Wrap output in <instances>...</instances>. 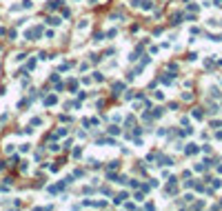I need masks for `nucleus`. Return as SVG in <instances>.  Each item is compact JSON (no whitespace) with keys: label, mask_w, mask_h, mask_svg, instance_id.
<instances>
[{"label":"nucleus","mask_w":222,"mask_h":211,"mask_svg":"<svg viewBox=\"0 0 222 211\" xmlns=\"http://www.w3.org/2000/svg\"><path fill=\"white\" fill-rule=\"evenodd\" d=\"M45 104H47V107H53V104H58V96H47V98H45Z\"/></svg>","instance_id":"1"},{"label":"nucleus","mask_w":222,"mask_h":211,"mask_svg":"<svg viewBox=\"0 0 222 211\" xmlns=\"http://www.w3.org/2000/svg\"><path fill=\"white\" fill-rule=\"evenodd\" d=\"M64 2H62V0H51V2H49L47 7H49V9H51V11H56V9H60V7H62Z\"/></svg>","instance_id":"2"},{"label":"nucleus","mask_w":222,"mask_h":211,"mask_svg":"<svg viewBox=\"0 0 222 211\" xmlns=\"http://www.w3.org/2000/svg\"><path fill=\"white\" fill-rule=\"evenodd\" d=\"M87 27H89V18H82V20H80V25H78V31H84Z\"/></svg>","instance_id":"3"},{"label":"nucleus","mask_w":222,"mask_h":211,"mask_svg":"<svg viewBox=\"0 0 222 211\" xmlns=\"http://www.w3.org/2000/svg\"><path fill=\"white\" fill-rule=\"evenodd\" d=\"M47 22H49V25H51V27H60V25H62V20H60L58 16H56V18H49V20H47Z\"/></svg>","instance_id":"4"},{"label":"nucleus","mask_w":222,"mask_h":211,"mask_svg":"<svg viewBox=\"0 0 222 211\" xmlns=\"http://www.w3.org/2000/svg\"><path fill=\"white\" fill-rule=\"evenodd\" d=\"M22 9H27V11L33 9V2H31V0H22Z\"/></svg>","instance_id":"5"},{"label":"nucleus","mask_w":222,"mask_h":211,"mask_svg":"<svg viewBox=\"0 0 222 211\" xmlns=\"http://www.w3.org/2000/svg\"><path fill=\"white\" fill-rule=\"evenodd\" d=\"M107 131H109V133H111V136H118V133H120V129H118V127H116V124H111V127H109V129H107Z\"/></svg>","instance_id":"6"},{"label":"nucleus","mask_w":222,"mask_h":211,"mask_svg":"<svg viewBox=\"0 0 222 211\" xmlns=\"http://www.w3.org/2000/svg\"><path fill=\"white\" fill-rule=\"evenodd\" d=\"M94 80H96V82H102V80H104V76L100 73V71H96V73H94Z\"/></svg>","instance_id":"7"},{"label":"nucleus","mask_w":222,"mask_h":211,"mask_svg":"<svg viewBox=\"0 0 222 211\" xmlns=\"http://www.w3.org/2000/svg\"><path fill=\"white\" fill-rule=\"evenodd\" d=\"M25 58H27V56H25V53H16V56H13V60H16V62H22Z\"/></svg>","instance_id":"8"},{"label":"nucleus","mask_w":222,"mask_h":211,"mask_svg":"<svg viewBox=\"0 0 222 211\" xmlns=\"http://www.w3.org/2000/svg\"><path fill=\"white\" fill-rule=\"evenodd\" d=\"M162 114H164V109H162V107H158V109H153V116H155V118H158V116H162Z\"/></svg>","instance_id":"9"},{"label":"nucleus","mask_w":222,"mask_h":211,"mask_svg":"<svg viewBox=\"0 0 222 211\" xmlns=\"http://www.w3.org/2000/svg\"><path fill=\"white\" fill-rule=\"evenodd\" d=\"M42 122H45L42 118H33V120H31V124H33V127H38V124H42Z\"/></svg>","instance_id":"10"},{"label":"nucleus","mask_w":222,"mask_h":211,"mask_svg":"<svg viewBox=\"0 0 222 211\" xmlns=\"http://www.w3.org/2000/svg\"><path fill=\"white\" fill-rule=\"evenodd\" d=\"M193 118H198V120H200V118H202V111L196 109V111H193Z\"/></svg>","instance_id":"11"},{"label":"nucleus","mask_w":222,"mask_h":211,"mask_svg":"<svg viewBox=\"0 0 222 211\" xmlns=\"http://www.w3.org/2000/svg\"><path fill=\"white\" fill-rule=\"evenodd\" d=\"M29 149H31V145H29V142H25L22 147H20V151H29Z\"/></svg>","instance_id":"12"},{"label":"nucleus","mask_w":222,"mask_h":211,"mask_svg":"<svg viewBox=\"0 0 222 211\" xmlns=\"http://www.w3.org/2000/svg\"><path fill=\"white\" fill-rule=\"evenodd\" d=\"M122 200H127V193H120L118 198H116V202H122Z\"/></svg>","instance_id":"13"},{"label":"nucleus","mask_w":222,"mask_h":211,"mask_svg":"<svg viewBox=\"0 0 222 211\" xmlns=\"http://www.w3.org/2000/svg\"><path fill=\"white\" fill-rule=\"evenodd\" d=\"M198 149H196V145H189V149H187V153H196Z\"/></svg>","instance_id":"14"},{"label":"nucleus","mask_w":222,"mask_h":211,"mask_svg":"<svg viewBox=\"0 0 222 211\" xmlns=\"http://www.w3.org/2000/svg\"><path fill=\"white\" fill-rule=\"evenodd\" d=\"M5 167H7V165L2 162V160H0V171H2V169H5Z\"/></svg>","instance_id":"15"}]
</instances>
